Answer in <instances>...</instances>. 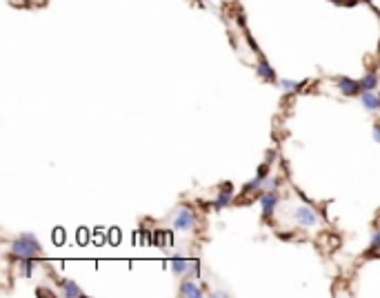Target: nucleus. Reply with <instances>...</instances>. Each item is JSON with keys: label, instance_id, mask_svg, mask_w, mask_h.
<instances>
[{"label": "nucleus", "instance_id": "obj_1", "mask_svg": "<svg viewBox=\"0 0 380 298\" xmlns=\"http://www.w3.org/2000/svg\"><path fill=\"white\" fill-rule=\"evenodd\" d=\"M40 251H43V247L36 241L34 234H20L14 241V245H11V254L20 260L23 258H38Z\"/></svg>", "mask_w": 380, "mask_h": 298}, {"label": "nucleus", "instance_id": "obj_2", "mask_svg": "<svg viewBox=\"0 0 380 298\" xmlns=\"http://www.w3.org/2000/svg\"><path fill=\"white\" fill-rule=\"evenodd\" d=\"M291 218H294V221L298 223L300 227H313V225H318V216H316V212H313L309 205L296 207L294 212H291Z\"/></svg>", "mask_w": 380, "mask_h": 298}, {"label": "nucleus", "instance_id": "obj_3", "mask_svg": "<svg viewBox=\"0 0 380 298\" xmlns=\"http://www.w3.org/2000/svg\"><path fill=\"white\" fill-rule=\"evenodd\" d=\"M193 223H196V214L189 207H180L178 212H176V216H173V229L189 231L193 227Z\"/></svg>", "mask_w": 380, "mask_h": 298}, {"label": "nucleus", "instance_id": "obj_4", "mask_svg": "<svg viewBox=\"0 0 380 298\" xmlns=\"http://www.w3.org/2000/svg\"><path fill=\"white\" fill-rule=\"evenodd\" d=\"M333 82L338 85V92H340L342 96H356V94H362L360 80H354V78H347V76H338V78H333Z\"/></svg>", "mask_w": 380, "mask_h": 298}, {"label": "nucleus", "instance_id": "obj_5", "mask_svg": "<svg viewBox=\"0 0 380 298\" xmlns=\"http://www.w3.org/2000/svg\"><path fill=\"white\" fill-rule=\"evenodd\" d=\"M171 272L178 276H185V274H196L198 276V260H187V258H171Z\"/></svg>", "mask_w": 380, "mask_h": 298}, {"label": "nucleus", "instance_id": "obj_6", "mask_svg": "<svg viewBox=\"0 0 380 298\" xmlns=\"http://www.w3.org/2000/svg\"><path fill=\"white\" fill-rule=\"evenodd\" d=\"M258 200H260V207H262V216L269 218V216H274V212H276V207H278L280 198H278V194H276L274 189H269V192H265L262 196L258 198Z\"/></svg>", "mask_w": 380, "mask_h": 298}, {"label": "nucleus", "instance_id": "obj_7", "mask_svg": "<svg viewBox=\"0 0 380 298\" xmlns=\"http://www.w3.org/2000/svg\"><path fill=\"white\" fill-rule=\"evenodd\" d=\"M360 100H362V107L367 111H378L380 109V94L376 89H367V92L360 94Z\"/></svg>", "mask_w": 380, "mask_h": 298}, {"label": "nucleus", "instance_id": "obj_8", "mask_svg": "<svg viewBox=\"0 0 380 298\" xmlns=\"http://www.w3.org/2000/svg\"><path fill=\"white\" fill-rule=\"evenodd\" d=\"M231 194H234V185H231V183H222L220 194H218L214 207H216V209H225V207L231 202Z\"/></svg>", "mask_w": 380, "mask_h": 298}, {"label": "nucleus", "instance_id": "obj_9", "mask_svg": "<svg viewBox=\"0 0 380 298\" xmlns=\"http://www.w3.org/2000/svg\"><path fill=\"white\" fill-rule=\"evenodd\" d=\"M178 294L180 296H187V298H198V296H202V289L196 280H185V283L180 285Z\"/></svg>", "mask_w": 380, "mask_h": 298}, {"label": "nucleus", "instance_id": "obj_10", "mask_svg": "<svg viewBox=\"0 0 380 298\" xmlns=\"http://www.w3.org/2000/svg\"><path fill=\"white\" fill-rule=\"evenodd\" d=\"M256 74H258L262 80H269V82L276 80V72L271 69V65L267 63L265 58H260V60H258V65H256Z\"/></svg>", "mask_w": 380, "mask_h": 298}, {"label": "nucleus", "instance_id": "obj_11", "mask_svg": "<svg viewBox=\"0 0 380 298\" xmlns=\"http://www.w3.org/2000/svg\"><path fill=\"white\" fill-rule=\"evenodd\" d=\"M378 74L376 72H369V74H365V76L360 78V87H362V92H367V89H376V85H378Z\"/></svg>", "mask_w": 380, "mask_h": 298}, {"label": "nucleus", "instance_id": "obj_12", "mask_svg": "<svg viewBox=\"0 0 380 298\" xmlns=\"http://www.w3.org/2000/svg\"><path fill=\"white\" fill-rule=\"evenodd\" d=\"M63 292H65V296H73V298L82 296V289L73 280H63Z\"/></svg>", "mask_w": 380, "mask_h": 298}, {"label": "nucleus", "instance_id": "obj_13", "mask_svg": "<svg viewBox=\"0 0 380 298\" xmlns=\"http://www.w3.org/2000/svg\"><path fill=\"white\" fill-rule=\"evenodd\" d=\"M280 85H283V89H285V92L294 94V92H298V89H303V87H305V82H296V80H280Z\"/></svg>", "mask_w": 380, "mask_h": 298}, {"label": "nucleus", "instance_id": "obj_14", "mask_svg": "<svg viewBox=\"0 0 380 298\" xmlns=\"http://www.w3.org/2000/svg\"><path fill=\"white\" fill-rule=\"evenodd\" d=\"M31 270H34V258H23V263H20V274L31 276Z\"/></svg>", "mask_w": 380, "mask_h": 298}, {"label": "nucleus", "instance_id": "obj_15", "mask_svg": "<svg viewBox=\"0 0 380 298\" xmlns=\"http://www.w3.org/2000/svg\"><path fill=\"white\" fill-rule=\"evenodd\" d=\"M371 251H380V229L374 231V236H371Z\"/></svg>", "mask_w": 380, "mask_h": 298}, {"label": "nucleus", "instance_id": "obj_16", "mask_svg": "<svg viewBox=\"0 0 380 298\" xmlns=\"http://www.w3.org/2000/svg\"><path fill=\"white\" fill-rule=\"evenodd\" d=\"M154 243L156 245H165V231H154Z\"/></svg>", "mask_w": 380, "mask_h": 298}, {"label": "nucleus", "instance_id": "obj_17", "mask_svg": "<svg viewBox=\"0 0 380 298\" xmlns=\"http://www.w3.org/2000/svg\"><path fill=\"white\" fill-rule=\"evenodd\" d=\"M336 5H345V7H352V5H356L358 0H333Z\"/></svg>", "mask_w": 380, "mask_h": 298}, {"label": "nucleus", "instance_id": "obj_18", "mask_svg": "<svg viewBox=\"0 0 380 298\" xmlns=\"http://www.w3.org/2000/svg\"><path fill=\"white\" fill-rule=\"evenodd\" d=\"M374 140H378L380 143V123H376L374 125Z\"/></svg>", "mask_w": 380, "mask_h": 298}, {"label": "nucleus", "instance_id": "obj_19", "mask_svg": "<svg viewBox=\"0 0 380 298\" xmlns=\"http://www.w3.org/2000/svg\"><path fill=\"white\" fill-rule=\"evenodd\" d=\"M11 5H16V7H27V2L29 0H9Z\"/></svg>", "mask_w": 380, "mask_h": 298}, {"label": "nucleus", "instance_id": "obj_20", "mask_svg": "<svg viewBox=\"0 0 380 298\" xmlns=\"http://www.w3.org/2000/svg\"><path fill=\"white\" fill-rule=\"evenodd\" d=\"M65 236H63V229H56V243H63Z\"/></svg>", "mask_w": 380, "mask_h": 298}, {"label": "nucleus", "instance_id": "obj_21", "mask_svg": "<svg viewBox=\"0 0 380 298\" xmlns=\"http://www.w3.org/2000/svg\"><path fill=\"white\" fill-rule=\"evenodd\" d=\"M78 234H80V236H78V241H80V243H87V231H85V229H80Z\"/></svg>", "mask_w": 380, "mask_h": 298}, {"label": "nucleus", "instance_id": "obj_22", "mask_svg": "<svg viewBox=\"0 0 380 298\" xmlns=\"http://www.w3.org/2000/svg\"><path fill=\"white\" fill-rule=\"evenodd\" d=\"M378 51H380V45H378Z\"/></svg>", "mask_w": 380, "mask_h": 298}]
</instances>
